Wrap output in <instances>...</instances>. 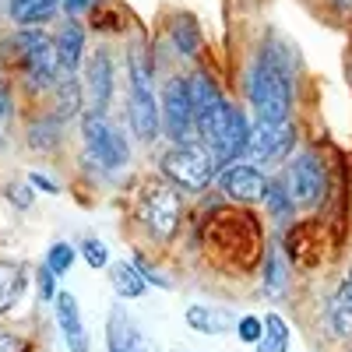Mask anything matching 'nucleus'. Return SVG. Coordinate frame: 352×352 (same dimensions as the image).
<instances>
[{"mask_svg": "<svg viewBox=\"0 0 352 352\" xmlns=\"http://www.w3.org/2000/svg\"><path fill=\"white\" fill-rule=\"evenodd\" d=\"M96 0H64V8H67V14H81V11H88Z\"/></svg>", "mask_w": 352, "mask_h": 352, "instance_id": "72a5a7b5", "label": "nucleus"}, {"mask_svg": "<svg viewBox=\"0 0 352 352\" xmlns=\"http://www.w3.org/2000/svg\"><path fill=\"white\" fill-rule=\"evenodd\" d=\"M64 8V0H11V18L25 28L50 21L56 11Z\"/></svg>", "mask_w": 352, "mask_h": 352, "instance_id": "412c9836", "label": "nucleus"}, {"mask_svg": "<svg viewBox=\"0 0 352 352\" xmlns=\"http://www.w3.org/2000/svg\"><path fill=\"white\" fill-rule=\"evenodd\" d=\"M236 335H240V342L257 345V342H261V335H264V320H261V317H254V314L240 317V320H236Z\"/></svg>", "mask_w": 352, "mask_h": 352, "instance_id": "c85d7f7f", "label": "nucleus"}, {"mask_svg": "<svg viewBox=\"0 0 352 352\" xmlns=\"http://www.w3.org/2000/svg\"><path fill=\"white\" fill-rule=\"evenodd\" d=\"M328 328L335 338L352 335V272L345 275V282L338 285V292L328 303Z\"/></svg>", "mask_w": 352, "mask_h": 352, "instance_id": "6ab92c4d", "label": "nucleus"}, {"mask_svg": "<svg viewBox=\"0 0 352 352\" xmlns=\"http://www.w3.org/2000/svg\"><path fill=\"white\" fill-rule=\"evenodd\" d=\"M85 92H88V102H92V113H102L106 116V106L113 99V60L106 50H96L92 60L85 67Z\"/></svg>", "mask_w": 352, "mask_h": 352, "instance_id": "f8f14e48", "label": "nucleus"}, {"mask_svg": "<svg viewBox=\"0 0 352 352\" xmlns=\"http://www.w3.org/2000/svg\"><path fill=\"white\" fill-rule=\"evenodd\" d=\"M134 352H159V345H155L152 338H138V345H134Z\"/></svg>", "mask_w": 352, "mask_h": 352, "instance_id": "c9c22d12", "label": "nucleus"}, {"mask_svg": "<svg viewBox=\"0 0 352 352\" xmlns=\"http://www.w3.org/2000/svg\"><path fill=\"white\" fill-rule=\"evenodd\" d=\"M109 285L116 289V296L120 300H138L144 296V275L134 261H109Z\"/></svg>", "mask_w": 352, "mask_h": 352, "instance_id": "a211bd4d", "label": "nucleus"}, {"mask_svg": "<svg viewBox=\"0 0 352 352\" xmlns=\"http://www.w3.org/2000/svg\"><path fill=\"white\" fill-rule=\"evenodd\" d=\"M81 138H85V148L102 169H124L131 159L127 148V138L116 131L102 113H85L81 120Z\"/></svg>", "mask_w": 352, "mask_h": 352, "instance_id": "0eeeda50", "label": "nucleus"}, {"mask_svg": "<svg viewBox=\"0 0 352 352\" xmlns=\"http://www.w3.org/2000/svg\"><path fill=\"white\" fill-rule=\"evenodd\" d=\"M187 96H190V109H194V127H201L222 106V96H219V88L208 74H194L187 81Z\"/></svg>", "mask_w": 352, "mask_h": 352, "instance_id": "2eb2a0df", "label": "nucleus"}, {"mask_svg": "<svg viewBox=\"0 0 352 352\" xmlns=\"http://www.w3.org/2000/svg\"><path fill=\"white\" fill-rule=\"evenodd\" d=\"M292 144H296V131H292V124H257L250 131V138H247L243 155H250L261 166H278L289 155Z\"/></svg>", "mask_w": 352, "mask_h": 352, "instance_id": "9d476101", "label": "nucleus"}, {"mask_svg": "<svg viewBox=\"0 0 352 352\" xmlns=\"http://www.w3.org/2000/svg\"><path fill=\"white\" fill-rule=\"evenodd\" d=\"M219 187L226 197L232 201H264V190H268V180L257 166L247 162H232L219 169Z\"/></svg>", "mask_w": 352, "mask_h": 352, "instance_id": "9b49d317", "label": "nucleus"}, {"mask_svg": "<svg viewBox=\"0 0 352 352\" xmlns=\"http://www.w3.org/2000/svg\"><path fill=\"white\" fill-rule=\"evenodd\" d=\"M28 187H36V190H43V194H60V190H56V184L50 180V176H43V173L28 176Z\"/></svg>", "mask_w": 352, "mask_h": 352, "instance_id": "2f4dec72", "label": "nucleus"}, {"mask_svg": "<svg viewBox=\"0 0 352 352\" xmlns=\"http://www.w3.org/2000/svg\"><path fill=\"white\" fill-rule=\"evenodd\" d=\"M0 352H18V338H11V335H0Z\"/></svg>", "mask_w": 352, "mask_h": 352, "instance_id": "f704fd0d", "label": "nucleus"}, {"mask_svg": "<svg viewBox=\"0 0 352 352\" xmlns=\"http://www.w3.org/2000/svg\"><path fill=\"white\" fill-rule=\"evenodd\" d=\"M0 144H4V141H0Z\"/></svg>", "mask_w": 352, "mask_h": 352, "instance_id": "4c0bfd02", "label": "nucleus"}, {"mask_svg": "<svg viewBox=\"0 0 352 352\" xmlns=\"http://www.w3.org/2000/svg\"><path fill=\"white\" fill-rule=\"evenodd\" d=\"M250 106L257 113V124H289V109H292V78H289V60L285 50L264 46L257 56V64L247 81Z\"/></svg>", "mask_w": 352, "mask_h": 352, "instance_id": "f257e3e1", "label": "nucleus"}, {"mask_svg": "<svg viewBox=\"0 0 352 352\" xmlns=\"http://www.w3.org/2000/svg\"><path fill=\"white\" fill-rule=\"evenodd\" d=\"M184 317H187L190 331H201V335H226L232 328V310L219 303H190Z\"/></svg>", "mask_w": 352, "mask_h": 352, "instance_id": "4468645a", "label": "nucleus"}, {"mask_svg": "<svg viewBox=\"0 0 352 352\" xmlns=\"http://www.w3.org/2000/svg\"><path fill=\"white\" fill-rule=\"evenodd\" d=\"M289 345H292L289 324L278 314H268V317H264V335L257 342V352H289Z\"/></svg>", "mask_w": 352, "mask_h": 352, "instance_id": "5701e85b", "label": "nucleus"}, {"mask_svg": "<svg viewBox=\"0 0 352 352\" xmlns=\"http://www.w3.org/2000/svg\"><path fill=\"white\" fill-rule=\"evenodd\" d=\"M159 166H162L166 184H173L176 190H190V194L204 190L222 169L208 144H194V141L169 144V148L162 152V159H159Z\"/></svg>", "mask_w": 352, "mask_h": 352, "instance_id": "f03ea898", "label": "nucleus"}, {"mask_svg": "<svg viewBox=\"0 0 352 352\" xmlns=\"http://www.w3.org/2000/svg\"><path fill=\"white\" fill-rule=\"evenodd\" d=\"M71 264H74V247H71V243H53V247H50L46 268H50L53 275H67Z\"/></svg>", "mask_w": 352, "mask_h": 352, "instance_id": "bb28decb", "label": "nucleus"}, {"mask_svg": "<svg viewBox=\"0 0 352 352\" xmlns=\"http://www.w3.org/2000/svg\"><path fill=\"white\" fill-rule=\"evenodd\" d=\"M138 328L134 320L124 314V307H113L106 317V352H134L138 345Z\"/></svg>", "mask_w": 352, "mask_h": 352, "instance_id": "dca6fc26", "label": "nucleus"}, {"mask_svg": "<svg viewBox=\"0 0 352 352\" xmlns=\"http://www.w3.org/2000/svg\"><path fill=\"white\" fill-rule=\"evenodd\" d=\"M56 53H60V67L74 71L81 64V53H85V32L78 21H64L60 36H56Z\"/></svg>", "mask_w": 352, "mask_h": 352, "instance_id": "4be33fe9", "label": "nucleus"}, {"mask_svg": "<svg viewBox=\"0 0 352 352\" xmlns=\"http://www.w3.org/2000/svg\"><path fill=\"white\" fill-rule=\"evenodd\" d=\"M8 197L18 204V208H28V204H32V190L21 187V184H11V187H8Z\"/></svg>", "mask_w": 352, "mask_h": 352, "instance_id": "7c9ffc66", "label": "nucleus"}, {"mask_svg": "<svg viewBox=\"0 0 352 352\" xmlns=\"http://www.w3.org/2000/svg\"><path fill=\"white\" fill-rule=\"evenodd\" d=\"M159 116H162V131L169 134L173 144H187L194 138V109H190V96H187V81L173 78L162 88V102H159Z\"/></svg>", "mask_w": 352, "mask_h": 352, "instance_id": "1a4fd4ad", "label": "nucleus"}, {"mask_svg": "<svg viewBox=\"0 0 352 352\" xmlns=\"http://www.w3.org/2000/svg\"><path fill=\"white\" fill-rule=\"evenodd\" d=\"M197 131H201L204 144L212 148V155L219 159V166H232V162H236L243 155V148H247V138H250V127L243 120V113L236 106H229L226 99Z\"/></svg>", "mask_w": 352, "mask_h": 352, "instance_id": "20e7f679", "label": "nucleus"}, {"mask_svg": "<svg viewBox=\"0 0 352 352\" xmlns=\"http://www.w3.org/2000/svg\"><path fill=\"white\" fill-rule=\"evenodd\" d=\"M28 144H32V148H39V152L56 148V144H60V120H56V116H50V120L32 124V131H28Z\"/></svg>", "mask_w": 352, "mask_h": 352, "instance_id": "b1692460", "label": "nucleus"}, {"mask_svg": "<svg viewBox=\"0 0 352 352\" xmlns=\"http://www.w3.org/2000/svg\"><path fill=\"white\" fill-rule=\"evenodd\" d=\"M184 204L180 190L173 184H148L141 190V222L155 240H173V232L180 229Z\"/></svg>", "mask_w": 352, "mask_h": 352, "instance_id": "423d86ee", "label": "nucleus"}, {"mask_svg": "<svg viewBox=\"0 0 352 352\" xmlns=\"http://www.w3.org/2000/svg\"><path fill=\"white\" fill-rule=\"evenodd\" d=\"M261 289L268 292L272 300H278L282 292L289 289V264L278 250V243L268 247V254H264V272H261Z\"/></svg>", "mask_w": 352, "mask_h": 352, "instance_id": "aec40b11", "label": "nucleus"}, {"mask_svg": "<svg viewBox=\"0 0 352 352\" xmlns=\"http://www.w3.org/2000/svg\"><path fill=\"white\" fill-rule=\"evenodd\" d=\"M11 116V96H8V85L0 78V120H8Z\"/></svg>", "mask_w": 352, "mask_h": 352, "instance_id": "473e14b6", "label": "nucleus"}, {"mask_svg": "<svg viewBox=\"0 0 352 352\" xmlns=\"http://www.w3.org/2000/svg\"><path fill=\"white\" fill-rule=\"evenodd\" d=\"M56 275L46 268V264H43V268L36 272V282H39V292H43V300H56V282H53Z\"/></svg>", "mask_w": 352, "mask_h": 352, "instance_id": "c756f323", "label": "nucleus"}, {"mask_svg": "<svg viewBox=\"0 0 352 352\" xmlns=\"http://www.w3.org/2000/svg\"><path fill=\"white\" fill-rule=\"evenodd\" d=\"M53 310H56V324H60L64 345L71 352H88V331H85V317H81L78 300L71 296V292H56Z\"/></svg>", "mask_w": 352, "mask_h": 352, "instance_id": "ddd939ff", "label": "nucleus"}, {"mask_svg": "<svg viewBox=\"0 0 352 352\" xmlns=\"http://www.w3.org/2000/svg\"><path fill=\"white\" fill-rule=\"evenodd\" d=\"M28 268L21 261H0V314L14 310V303L25 296Z\"/></svg>", "mask_w": 352, "mask_h": 352, "instance_id": "f3484780", "label": "nucleus"}, {"mask_svg": "<svg viewBox=\"0 0 352 352\" xmlns=\"http://www.w3.org/2000/svg\"><path fill=\"white\" fill-rule=\"evenodd\" d=\"M264 208H268L272 219H278V222H289L292 219V201H289L282 180H275V184L268 180V190H264Z\"/></svg>", "mask_w": 352, "mask_h": 352, "instance_id": "393cba45", "label": "nucleus"}, {"mask_svg": "<svg viewBox=\"0 0 352 352\" xmlns=\"http://www.w3.org/2000/svg\"><path fill=\"white\" fill-rule=\"evenodd\" d=\"M282 187L292 201V208H317L324 201V190H328V173H324V162L317 155H300L282 176Z\"/></svg>", "mask_w": 352, "mask_h": 352, "instance_id": "6e6552de", "label": "nucleus"}, {"mask_svg": "<svg viewBox=\"0 0 352 352\" xmlns=\"http://www.w3.org/2000/svg\"><path fill=\"white\" fill-rule=\"evenodd\" d=\"M14 53L21 60V71L28 74L36 88H46V85H56L60 78V53H56V43L43 32V28H21L14 36Z\"/></svg>", "mask_w": 352, "mask_h": 352, "instance_id": "39448f33", "label": "nucleus"}, {"mask_svg": "<svg viewBox=\"0 0 352 352\" xmlns=\"http://www.w3.org/2000/svg\"><path fill=\"white\" fill-rule=\"evenodd\" d=\"M173 43L184 56H194L201 50V36H197V25L190 18H176L173 21Z\"/></svg>", "mask_w": 352, "mask_h": 352, "instance_id": "a878e982", "label": "nucleus"}, {"mask_svg": "<svg viewBox=\"0 0 352 352\" xmlns=\"http://www.w3.org/2000/svg\"><path fill=\"white\" fill-rule=\"evenodd\" d=\"M81 257H85L88 268H109V250H106V243L96 240V236H88V240L81 243Z\"/></svg>", "mask_w": 352, "mask_h": 352, "instance_id": "cd10ccee", "label": "nucleus"}, {"mask_svg": "<svg viewBox=\"0 0 352 352\" xmlns=\"http://www.w3.org/2000/svg\"><path fill=\"white\" fill-rule=\"evenodd\" d=\"M345 352H352V345H349V349H345Z\"/></svg>", "mask_w": 352, "mask_h": 352, "instance_id": "e433bc0d", "label": "nucleus"}, {"mask_svg": "<svg viewBox=\"0 0 352 352\" xmlns=\"http://www.w3.org/2000/svg\"><path fill=\"white\" fill-rule=\"evenodd\" d=\"M127 67H131V106H127V116H131V131L138 141L152 144L159 134H162V116H159V102L152 96V74H148V64H144V53L134 46L131 56H127Z\"/></svg>", "mask_w": 352, "mask_h": 352, "instance_id": "7ed1b4c3", "label": "nucleus"}]
</instances>
